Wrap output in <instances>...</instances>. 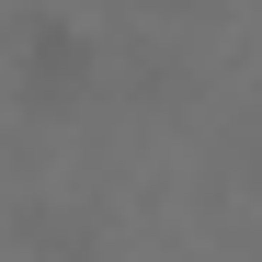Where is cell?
I'll return each mask as SVG.
<instances>
[{
    "instance_id": "cell-1",
    "label": "cell",
    "mask_w": 262,
    "mask_h": 262,
    "mask_svg": "<svg viewBox=\"0 0 262 262\" xmlns=\"http://www.w3.org/2000/svg\"><path fill=\"white\" fill-rule=\"evenodd\" d=\"M12 92L34 114H69L80 92H92V34H80L69 12H23L12 23Z\"/></svg>"
}]
</instances>
